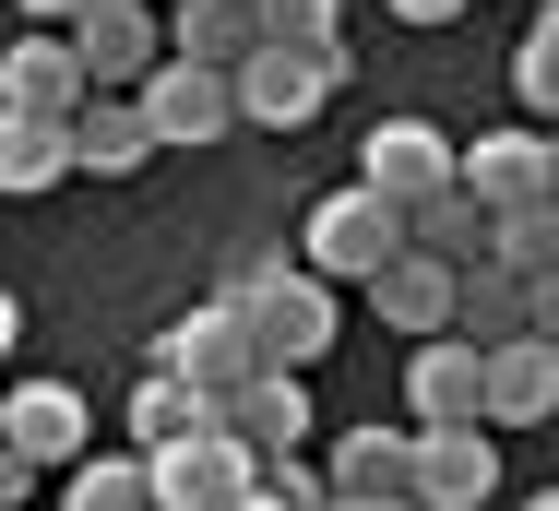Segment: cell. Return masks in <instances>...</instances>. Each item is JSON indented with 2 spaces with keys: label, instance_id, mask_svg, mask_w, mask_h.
<instances>
[{
  "label": "cell",
  "instance_id": "d590c367",
  "mask_svg": "<svg viewBox=\"0 0 559 511\" xmlns=\"http://www.w3.org/2000/svg\"><path fill=\"white\" fill-rule=\"evenodd\" d=\"M548 143H559V131H548Z\"/></svg>",
  "mask_w": 559,
  "mask_h": 511
},
{
  "label": "cell",
  "instance_id": "83f0119b",
  "mask_svg": "<svg viewBox=\"0 0 559 511\" xmlns=\"http://www.w3.org/2000/svg\"><path fill=\"white\" fill-rule=\"evenodd\" d=\"M334 12H345V0H262V24H274L286 48H322V36H345Z\"/></svg>",
  "mask_w": 559,
  "mask_h": 511
},
{
  "label": "cell",
  "instance_id": "30bf717a",
  "mask_svg": "<svg viewBox=\"0 0 559 511\" xmlns=\"http://www.w3.org/2000/svg\"><path fill=\"white\" fill-rule=\"evenodd\" d=\"M131 96L155 107V131L167 143H226L250 107H238V72H215V60H167L155 84H131Z\"/></svg>",
  "mask_w": 559,
  "mask_h": 511
},
{
  "label": "cell",
  "instance_id": "ffe728a7",
  "mask_svg": "<svg viewBox=\"0 0 559 511\" xmlns=\"http://www.w3.org/2000/svg\"><path fill=\"white\" fill-rule=\"evenodd\" d=\"M488 238H500V214L476 203L464 179H452L441 203H405V250H429V262H452V274H464V262H488Z\"/></svg>",
  "mask_w": 559,
  "mask_h": 511
},
{
  "label": "cell",
  "instance_id": "836d02e7",
  "mask_svg": "<svg viewBox=\"0 0 559 511\" xmlns=\"http://www.w3.org/2000/svg\"><path fill=\"white\" fill-rule=\"evenodd\" d=\"M524 511H559V488H536V500H524Z\"/></svg>",
  "mask_w": 559,
  "mask_h": 511
},
{
  "label": "cell",
  "instance_id": "5b68a950",
  "mask_svg": "<svg viewBox=\"0 0 559 511\" xmlns=\"http://www.w3.org/2000/svg\"><path fill=\"white\" fill-rule=\"evenodd\" d=\"M464 191H476L488 214H524V203H548V191H559V143H548V119L476 131V143H464Z\"/></svg>",
  "mask_w": 559,
  "mask_h": 511
},
{
  "label": "cell",
  "instance_id": "4fadbf2b",
  "mask_svg": "<svg viewBox=\"0 0 559 511\" xmlns=\"http://www.w3.org/2000/svg\"><path fill=\"white\" fill-rule=\"evenodd\" d=\"M488 488H500L488 416H476V428H417V511H476Z\"/></svg>",
  "mask_w": 559,
  "mask_h": 511
},
{
  "label": "cell",
  "instance_id": "f1b7e54d",
  "mask_svg": "<svg viewBox=\"0 0 559 511\" xmlns=\"http://www.w3.org/2000/svg\"><path fill=\"white\" fill-rule=\"evenodd\" d=\"M381 12H405V24H464L476 0H381Z\"/></svg>",
  "mask_w": 559,
  "mask_h": 511
},
{
  "label": "cell",
  "instance_id": "4dcf8cb0",
  "mask_svg": "<svg viewBox=\"0 0 559 511\" xmlns=\"http://www.w3.org/2000/svg\"><path fill=\"white\" fill-rule=\"evenodd\" d=\"M536 333L559 345V274H536Z\"/></svg>",
  "mask_w": 559,
  "mask_h": 511
},
{
  "label": "cell",
  "instance_id": "52a82bcc",
  "mask_svg": "<svg viewBox=\"0 0 559 511\" xmlns=\"http://www.w3.org/2000/svg\"><path fill=\"white\" fill-rule=\"evenodd\" d=\"M155 369H179V381H203V393L250 381V369H262V345H250V309H238V298H203V309H179V321L155 333Z\"/></svg>",
  "mask_w": 559,
  "mask_h": 511
},
{
  "label": "cell",
  "instance_id": "9c48e42d",
  "mask_svg": "<svg viewBox=\"0 0 559 511\" xmlns=\"http://www.w3.org/2000/svg\"><path fill=\"white\" fill-rule=\"evenodd\" d=\"M357 179H369L381 203H441L452 179H464V155H452L429 119H381V131L357 143Z\"/></svg>",
  "mask_w": 559,
  "mask_h": 511
},
{
  "label": "cell",
  "instance_id": "484cf974",
  "mask_svg": "<svg viewBox=\"0 0 559 511\" xmlns=\"http://www.w3.org/2000/svg\"><path fill=\"white\" fill-rule=\"evenodd\" d=\"M512 96H524V107H536V119L559 131V36H548V24H536L524 48H512Z\"/></svg>",
  "mask_w": 559,
  "mask_h": 511
},
{
  "label": "cell",
  "instance_id": "e575fe53",
  "mask_svg": "<svg viewBox=\"0 0 559 511\" xmlns=\"http://www.w3.org/2000/svg\"><path fill=\"white\" fill-rule=\"evenodd\" d=\"M536 24H548V36H559V0H548V12H536Z\"/></svg>",
  "mask_w": 559,
  "mask_h": 511
},
{
  "label": "cell",
  "instance_id": "cb8c5ba5",
  "mask_svg": "<svg viewBox=\"0 0 559 511\" xmlns=\"http://www.w3.org/2000/svg\"><path fill=\"white\" fill-rule=\"evenodd\" d=\"M60 511H155V452H84L60 476Z\"/></svg>",
  "mask_w": 559,
  "mask_h": 511
},
{
  "label": "cell",
  "instance_id": "5bb4252c",
  "mask_svg": "<svg viewBox=\"0 0 559 511\" xmlns=\"http://www.w3.org/2000/svg\"><path fill=\"white\" fill-rule=\"evenodd\" d=\"M215 428H226V440H250V452H298V440H310V393H298V369H250V381H226V393H215Z\"/></svg>",
  "mask_w": 559,
  "mask_h": 511
},
{
  "label": "cell",
  "instance_id": "d4e9b609",
  "mask_svg": "<svg viewBox=\"0 0 559 511\" xmlns=\"http://www.w3.org/2000/svg\"><path fill=\"white\" fill-rule=\"evenodd\" d=\"M488 262H512V274H559V191H548V203H524V214H500Z\"/></svg>",
  "mask_w": 559,
  "mask_h": 511
},
{
  "label": "cell",
  "instance_id": "d6a6232c",
  "mask_svg": "<svg viewBox=\"0 0 559 511\" xmlns=\"http://www.w3.org/2000/svg\"><path fill=\"white\" fill-rule=\"evenodd\" d=\"M238 511H286V500H274V488H250V500H238Z\"/></svg>",
  "mask_w": 559,
  "mask_h": 511
},
{
  "label": "cell",
  "instance_id": "3957f363",
  "mask_svg": "<svg viewBox=\"0 0 559 511\" xmlns=\"http://www.w3.org/2000/svg\"><path fill=\"white\" fill-rule=\"evenodd\" d=\"M0 107H24V119H84L96 107V72H84L72 24H24L0 48Z\"/></svg>",
  "mask_w": 559,
  "mask_h": 511
},
{
  "label": "cell",
  "instance_id": "ba28073f",
  "mask_svg": "<svg viewBox=\"0 0 559 511\" xmlns=\"http://www.w3.org/2000/svg\"><path fill=\"white\" fill-rule=\"evenodd\" d=\"M476 416H488V345L429 333L405 357V428H476Z\"/></svg>",
  "mask_w": 559,
  "mask_h": 511
},
{
  "label": "cell",
  "instance_id": "9a60e30c",
  "mask_svg": "<svg viewBox=\"0 0 559 511\" xmlns=\"http://www.w3.org/2000/svg\"><path fill=\"white\" fill-rule=\"evenodd\" d=\"M357 298L381 309L393 333H417V345H429V333H452V309H464V274H452V262H429V250H405V262H381Z\"/></svg>",
  "mask_w": 559,
  "mask_h": 511
},
{
  "label": "cell",
  "instance_id": "6da1fadb",
  "mask_svg": "<svg viewBox=\"0 0 559 511\" xmlns=\"http://www.w3.org/2000/svg\"><path fill=\"white\" fill-rule=\"evenodd\" d=\"M226 298L250 309V345H262V369H310V357H334V333H345L334 274H322V262H262V274H238Z\"/></svg>",
  "mask_w": 559,
  "mask_h": 511
},
{
  "label": "cell",
  "instance_id": "d6986e66",
  "mask_svg": "<svg viewBox=\"0 0 559 511\" xmlns=\"http://www.w3.org/2000/svg\"><path fill=\"white\" fill-rule=\"evenodd\" d=\"M452 333H464V345H524V333H536V274H512V262H464V309H452Z\"/></svg>",
  "mask_w": 559,
  "mask_h": 511
},
{
  "label": "cell",
  "instance_id": "7a4b0ae2",
  "mask_svg": "<svg viewBox=\"0 0 559 511\" xmlns=\"http://www.w3.org/2000/svg\"><path fill=\"white\" fill-rule=\"evenodd\" d=\"M298 262H322L334 286H369L381 262H405V203H381L369 179H345L310 203V238H298Z\"/></svg>",
  "mask_w": 559,
  "mask_h": 511
},
{
  "label": "cell",
  "instance_id": "603a6c76",
  "mask_svg": "<svg viewBox=\"0 0 559 511\" xmlns=\"http://www.w3.org/2000/svg\"><path fill=\"white\" fill-rule=\"evenodd\" d=\"M191 428H215V393L179 381V369H143V393H131V452H167V440H191Z\"/></svg>",
  "mask_w": 559,
  "mask_h": 511
},
{
  "label": "cell",
  "instance_id": "4316f807",
  "mask_svg": "<svg viewBox=\"0 0 559 511\" xmlns=\"http://www.w3.org/2000/svg\"><path fill=\"white\" fill-rule=\"evenodd\" d=\"M262 488L286 511H334V464H310V452H262Z\"/></svg>",
  "mask_w": 559,
  "mask_h": 511
},
{
  "label": "cell",
  "instance_id": "ac0fdd59",
  "mask_svg": "<svg viewBox=\"0 0 559 511\" xmlns=\"http://www.w3.org/2000/svg\"><path fill=\"white\" fill-rule=\"evenodd\" d=\"M559 405V345L524 333V345H488V428H548Z\"/></svg>",
  "mask_w": 559,
  "mask_h": 511
},
{
  "label": "cell",
  "instance_id": "f546056e",
  "mask_svg": "<svg viewBox=\"0 0 559 511\" xmlns=\"http://www.w3.org/2000/svg\"><path fill=\"white\" fill-rule=\"evenodd\" d=\"M334 511H417V500H393V488H334Z\"/></svg>",
  "mask_w": 559,
  "mask_h": 511
},
{
  "label": "cell",
  "instance_id": "e0dca14e",
  "mask_svg": "<svg viewBox=\"0 0 559 511\" xmlns=\"http://www.w3.org/2000/svg\"><path fill=\"white\" fill-rule=\"evenodd\" d=\"M72 167H84V131H72V119H24V107H0V191H12V203L60 191Z\"/></svg>",
  "mask_w": 559,
  "mask_h": 511
},
{
  "label": "cell",
  "instance_id": "1f68e13d",
  "mask_svg": "<svg viewBox=\"0 0 559 511\" xmlns=\"http://www.w3.org/2000/svg\"><path fill=\"white\" fill-rule=\"evenodd\" d=\"M24 12H36V24H84L96 0H24Z\"/></svg>",
  "mask_w": 559,
  "mask_h": 511
},
{
  "label": "cell",
  "instance_id": "277c9868",
  "mask_svg": "<svg viewBox=\"0 0 559 511\" xmlns=\"http://www.w3.org/2000/svg\"><path fill=\"white\" fill-rule=\"evenodd\" d=\"M250 488H262V452L226 440V428H191V440L155 452V511H238Z\"/></svg>",
  "mask_w": 559,
  "mask_h": 511
},
{
  "label": "cell",
  "instance_id": "2e32d148",
  "mask_svg": "<svg viewBox=\"0 0 559 511\" xmlns=\"http://www.w3.org/2000/svg\"><path fill=\"white\" fill-rule=\"evenodd\" d=\"M250 48H274L262 0H167V60H215V72H238Z\"/></svg>",
  "mask_w": 559,
  "mask_h": 511
},
{
  "label": "cell",
  "instance_id": "7402d4cb",
  "mask_svg": "<svg viewBox=\"0 0 559 511\" xmlns=\"http://www.w3.org/2000/svg\"><path fill=\"white\" fill-rule=\"evenodd\" d=\"M322 464H334V488H393V500H417V428H345Z\"/></svg>",
  "mask_w": 559,
  "mask_h": 511
},
{
  "label": "cell",
  "instance_id": "8992f818",
  "mask_svg": "<svg viewBox=\"0 0 559 511\" xmlns=\"http://www.w3.org/2000/svg\"><path fill=\"white\" fill-rule=\"evenodd\" d=\"M167 0H96L84 24H72V48H84V72H96V96H131V84H155L167 72V24H155Z\"/></svg>",
  "mask_w": 559,
  "mask_h": 511
},
{
  "label": "cell",
  "instance_id": "44dd1931",
  "mask_svg": "<svg viewBox=\"0 0 559 511\" xmlns=\"http://www.w3.org/2000/svg\"><path fill=\"white\" fill-rule=\"evenodd\" d=\"M72 131H84V179H131V167H143V155L167 143V131H155V107H143V96H96L84 119H72Z\"/></svg>",
  "mask_w": 559,
  "mask_h": 511
},
{
  "label": "cell",
  "instance_id": "8fae6325",
  "mask_svg": "<svg viewBox=\"0 0 559 511\" xmlns=\"http://www.w3.org/2000/svg\"><path fill=\"white\" fill-rule=\"evenodd\" d=\"M322 96H334L322 48H286V36H274V48H250V60H238V107H250L262 131H310Z\"/></svg>",
  "mask_w": 559,
  "mask_h": 511
},
{
  "label": "cell",
  "instance_id": "7c38bea8",
  "mask_svg": "<svg viewBox=\"0 0 559 511\" xmlns=\"http://www.w3.org/2000/svg\"><path fill=\"white\" fill-rule=\"evenodd\" d=\"M0 440H12L24 464H60V476H72V464L96 452V416H84V393H72V381H12Z\"/></svg>",
  "mask_w": 559,
  "mask_h": 511
}]
</instances>
